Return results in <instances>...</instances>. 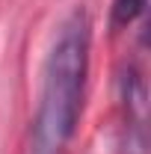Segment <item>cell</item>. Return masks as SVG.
<instances>
[{
    "label": "cell",
    "mask_w": 151,
    "mask_h": 154,
    "mask_svg": "<svg viewBox=\"0 0 151 154\" xmlns=\"http://www.w3.org/2000/svg\"><path fill=\"white\" fill-rule=\"evenodd\" d=\"M145 6H148V0H116L113 3V21L119 27H125V24L139 18L145 12Z\"/></svg>",
    "instance_id": "obj_2"
},
{
    "label": "cell",
    "mask_w": 151,
    "mask_h": 154,
    "mask_svg": "<svg viewBox=\"0 0 151 154\" xmlns=\"http://www.w3.org/2000/svg\"><path fill=\"white\" fill-rule=\"evenodd\" d=\"M86 71H89V18L83 9H74L57 30L54 48L45 62V83L33 128V154H65L77 131Z\"/></svg>",
    "instance_id": "obj_1"
}]
</instances>
